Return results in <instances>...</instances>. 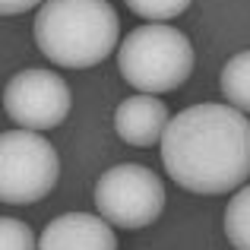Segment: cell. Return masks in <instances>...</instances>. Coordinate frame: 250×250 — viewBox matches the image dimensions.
Returning <instances> with one entry per match:
<instances>
[{
	"label": "cell",
	"instance_id": "cell-1",
	"mask_svg": "<svg viewBox=\"0 0 250 250\" xmlns=\"http://www.w3.org/2000/svg\"><path fill=\"white\" fill-rule=\"evenodd\" d=\"M168 177L190 193L215 196L250 177V121L231 104H193L162 133Z\"/></svg>",
	"mask_w": 250,
	"mask_h": 250
},
{
	"label": "cell",
	"instance_id": "cell-2",
	"mask_svg": "<svg viewBox=\"0 0 250 250\" xmlns=\"http://www.w3.org/2000/svg\"><path fill=\"white\" fill-rule=\"evenodd\" d=\"M117 42L121 19L108 0H44L35 13V44L57 67H95Z\"/></svg>",
	"mask_w": 250,
	"mask_h": 250
},
{
	"label": "cell",
	"instance_id": "cell-3",
	"mask_svg": "<svg viewBox=\"0 0 250 250\" xmlns=\"http://www.w3.org/2000/svg\"><path fill=\"white\" fill-rule=\"evenodd\" d=\"M117 70L133 89L162 95L184 85L193 73V44L174 25H136L117 48Z\"/></svg>",
	"mask_w": 250,
	"mask_h": 250
},
{
	"label": "cell",
	"instance_id": "cell-4",
	"mask_svg": "<svg viewBox=\"0 0 250 250\" xmlns=\"http://www.w3.org/2000/svg\"><path fill=\"white\" fill-rule=\"evenodd\" d=\"M61 159L38 130L19 127L0 136V200L6 206H32L54 190Z\"/></svg>",
	"mask_w": 250,
	"mask_h": 250
},
{
	"label": "cell",
	"instance_id": "cell-5",
	"mask_svg": "<svg viewBox=\"0 0 250 250\" xmlns=\"http://www.w3.org/2000/svg\"><path fill=\"white\" fill-rule=\"evenodd\" d=\"M95 209L114 228L140 231L165 209V184L146 165H114L95 184Z\"/></svg>",
	"mask_w": 250,
	"mask_h": 250
},
{
	"label": "cell",
	"instance_id": "cell-6",
	"mask_svg": "<svg viewBox=\"0 0 250 250\" xmlns=\"http://www.w3.org/2000/svg\"><path fill=\"white\" fill-rule=\"evenodd\" d=\"M70 85L51 70H19L3 89V108L13 124L29 130H51L70 114Z\"/></svg>",
	"mask_w": 250,
	"mask_h": 250
},
{
	"label": "cell",
	"instance_id": "cell-7",
	"mask_svg": "<svg viewBox=\"0 0 250 250\" xmlns=\"http://www.w3.org/2000/svg\"><path fill=\"white\" fill-rule=\"evenodd\" d=\"M42 250H114V225L102 212H67L48 222V228L38 238Z\"/></svg>",
	"mask_w": 250,
	"mask_h": 250
},
{
	"label": "cell",
	"instance_id": "cell-8",
	"mask_svg": "<svg viewBox=\"0 0 250 250\" xmlns=\"http://www.w3.org/2000/svg\"><path fill=\"white\" fill-rule=\"evenodd\" d=\"M168 121H171L168 104L159 102L155 95H149V92L124 98L114 111V130L130 146H155V143H162Z\"/></svg>",
	"mask_w": 250,
	"mask_h": 250
},
{
	"label": "cell",
	"instance_id": "cell-9",
	"mask_svg": "<svg viewBox=\"0 0 250 250\" xmlns=\"http://www.w3.org/2000/svg\"><path fill=\"white\" fill-rule=\"evenodd\" d=\"M222 95L231 108L250 114V51H238L231 61L222 67Z\"/></svg>",
	"mask_w": 250,
	"mask_h": 250
},
{
	"label": "cell",
	"instance_id": "cell-10",
	"mask_svg": "<svg viewBox=\"0 0 250 250\" xmlns=\"http://www.w3.org/2000/svg\"><path fill=\"white\" fill-rule=\"evenodd\" d=\"M225 234L238 250H250V184H241L225 209Z\"/></svg>",
	"mask_w": 250,
	"mask_h": 250
},
{
	"label": "cell",
	"instance_id": "cell-11",
	"mask_svg": "<svg viewBox=\"0 0 250 250\" xmlns=\"http://www.w3.org/2000/svg\"><path fill=\"white\" fill-rule=\"evenodd\" d=\"M130 13H136L146 22H165V19L181 16L190 6V0H124Z\"/></svg>",
	"mask_w": 250,
	"mask_h": 250
},
{
	"label": "cell",
	"instance_id": "cell-12",
	"mask_svg": "<svg viewBox=\"0 0 250 250\" xmlns=\"http://www.w3.org/2000/svg\"><path fill=\"white\" fill-rule=\"evenodd\" d=\"M0 247L3 250H32V247H38V238L32 234V228L25 222L6 215L0 222Z\"/></svg>",
	"mask_w": 250,
	"mask_h": 250
},
{
	"label": "cell",
	"instance_id": "cell-13",
	"mask_svg": "<svg viewBox=\"0 0 250 250\" xmlns=\"http://www.w3.org/2000/svg\"><path fill=\"white\" fill-rule=\"evenodd\" d=\"M44 0H0V13L3 16H16V13H25L32 6H42Z\"/></svg>",
	"mask_w": 250,
	"mask_h": 250
}]
</instances>
